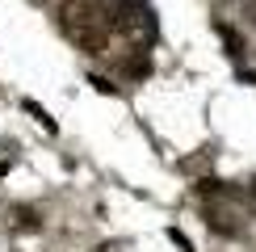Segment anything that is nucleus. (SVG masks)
I'll use <instances>...</instances> for the list:
<instances>
[{"label": "nucleus", "mask_w": 256, "mask_h": 252, "mask_svg": "<svg viewBox=\"0 0 256 252\" xmlns=\"http://www.w3.org/2000/svg\"><path fill=\"white\" fill-rule=\"evenodd\" d=\"M198 194H206V198H218V194H227V189H222V181H198Z\"/></svg>", "instance_id": "6"}, {"label": "nucleus", "mask_w": 256, "mask_h": 252, "mask_svg": "<svg viewBox=\"0 0 256 252\" xmlns=\"http://www.w3.org/2000/svg\"><path fill=\"white\" fill-rule=\"evenodd\" d=\"M13 218H17V231H38V227H42L38 210H30V206H21V210H17Z\"/></svg>", "instance_id": "5"}, {"label": "nucleus", "mask_w": 256, "mask_h": 252, "mask_svg": "<svg viewBox=\"0 0 256 252\" xmlns=\"http://www.w3.org/2000/svg\"><path fill=\"white\" fill-rule=\"evenodd\" d=\"M252 202H256V185H252Z\"/></svg>", "instance_id": "7"}, {"label": "nucleus", "mask_w": 256, "mask_h": 252, "mask_svg": "<svg viewBox=\"0 0 256 252\" xmlns=\"http://www.w3.org/2000/svg\"><path fill=\"white\" fill-rule=\"evenodd\" d=\"M114 34H118V30H92V34H80V38H72V42H76L84 55H105Z\"/></svg>", "instance_id": "3"}, {"label": "nucleus", "mask_w": 256, "mask_h": 252, "mask_svg": "<svg viewBox=\"0 0 256 252\" xmlns=\"http://www.w3.org/2000/svg\"><path fill=\"white\" fill-rule=\"evenodd\" d=\"M114 13H118V4H110V0H63L59 8L63 30L72 38L92 34V30H114Z\"/></svg>", "instance_id": "1"}, {"label": "nucleus", "mask_w": 256, "mask_h": 252, "mask_svg": "<svg viewBox=\"0 0 256 252\" xmlns=\"http://www.w3.org/2000/svg\"><path fill=\"white\" fill-rule=\"evenodd\" d=\"M206 227L210 231H214V236H240V223H231V214H227V210H214V206H210L206 210Z\"/></svg>", "instance_id": "4"}, {"label": "nucleus", "mask_w": 256, "mask_h": 252, "mask_svg": "<svg viewBox=\"0 0 256 252\" xmlns=\"http://www.w3.org/2000/svg\"><path fill=\"white\" fill-rule=\"evenodd\" d=\"M114 30H118L122 38L138 42L147 30H152V13H147V4H143V0H122L118 13H114Z\"/></svg>", "instance_id": "2"}]
</instances>
